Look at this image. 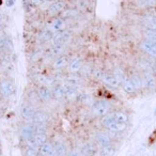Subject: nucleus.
<instances>
[{"label": "nucleus", "mask_w": 156, "mask_h": 156, "mask_svg": "<svg viewBox=\"0 0 156 156\" xmlns=\"http://www.w3.org/2000/svg\"><path fill=\"white\" fill-rule=\"evenodd\" d=\"M48 119H49V117L44 111H35L34 117H33V120H34L35 123H46L48 121Z\"/></svg>", "instance_id": "obj_13"}, {"label": "nucleus", "mask_w": 156, "mask_h": 156, "mask_svg": "<svg viewBox=\"0 0 156 156\" xmlns=\"http://www.w3.org/2000/svg\"><path fill=\"white\" fill-rule=\"evenodd\" d=\"M96 153V147L93 144H86L85 147L81 149V154L86 156H93Z\"/></svg>", "instance_id": "obj_16"}, {"label": "nucleus", "mask_w": 156, "mask_h": 156, "mask_svg": "<svg viewBox=\"0 0 156 156\" xmlns=\"http://www.w3.org/2000/svg\"><path fill=\"white\" fill-rule=\"evenodd\" d=\"M102 80L104 81L106 85L110 86L112 88H118L120 86V80L117 78L115 74H106L104 73L102 77Z\"/></svg>", "instance_id": "obj_3"}, {"label": "nucleus", "mask_w": 156, "mask_h": 156, "mask_svg": "<svg viewBox=\"0 0 156 156\" xmlns=\"http://www.w3.org/2000/svg\"><path fill=\"white\" fill-rule=\"evenodd\" d=\"M142 83H144L147 89H153V88L155 87V80H154V78L152 77L151 75H149V74H145V75L143 76Z\"/></svg>", "instance_id": "obj_21"}, {"label": "nucleus", "mask_w": 156, "mask_h": 156, "mask_svg": "<svg viewBox=\"0 0 156 156\" xmlns=\"http://www.w3.org/2000/svg\"><path fill=\"white\" fill-rule=\"evenodd\" d=\"M13 46V42L12 39L7 34L0 35V49L1 50H8L10 48H12Z\"/></svg>", "instance_id": "obj_10"}, {"label": "nucleus", "mask_w": 156, "mask_h": 156, "mask_svg": "<svg viewBox=\"0 0 156 156\" xmlns=\"http://www.w3.org/2000/svg\"><path fill=\"white\" fill-rule=\"evenodd\" d=\"M40 152L43 156H58L56 150H55L54 144H50V143H44L43 145L40 149Z\"/></svg>", "instance_id": "obj_7"}, {"label": "nucleus", "mask_w": 156, "mask_h": 156, "mask_svg": "<svg viewBox=\"0 0 156 156\" xmlns=\"http://www.w3.org/2000/svg\"><path fill=\"white\" fill-rule=\"evenodd\" d=\"M14 91H15V88L9 81H5V83H2L0 85V93L2 94L5 98L11 96L14 93Z\"/></svg>", "instance_id": "obj_4"}, {"label": "nucleus", "mask_w": 156, "mask_h": 156, "mask_svg": "<svg viewBox=\"0 0 156 156\" xmlns=\"http://www.w3.org/2000/svg\"><path fill=\"white\" fill-rule=\"evenodd\" d=\"M31 144L33 145V147L35 149V147H41L44 143H46V135L45 134H37L34 136V138L30 141Z\"/></svg>", "instance_id": "obj_11"}, {"label": "nucleus", "mask_w": 156, "mask_h": 156, "mask_svg": "<svg viewBox=\"0 0 156 156\" xmlns=\"http://www.w3.org/2000/svg\"><path fill=\"white\" fill-rule=\"evenodd\" d=\"M0 115H1V110H0Z\"/></svg>", "instance_id": "obj_39"}, {"label": "nucleus", "mask_w": 156, "mask_h": 156, "mask_svg": "<svg viewBox=\"0 0 156 156\" xmlns=\"http://www.w3.org/2000/svg\"><path fill=\"white\" fill-rule=\"evenodd\" d=\"M153 136H154V137H155V138H156V130H155V132H154V135H153Z\"/></svg>", "instance_id": "obj_37"}, {"label": "nucleus", "mask_w": 156, "mask_h": 156, "mask_svg": "<svg viewBox=\"0 0 156 156\" xmlns=\"http://www.w3.org/2000/svg\"><path fill=\"white\" fill-rule=\"evenodd\" d=\"M1 22H2V16H1V14H0V25H1Z\"/></svg>", "instance_id": "obj_36"}, {"label": "nucleus", "mask_w": 156, "mask_h": 156, "mask_svg": "<svg viewBox=\"0 0 156 156\" xmlns=\"http://www.w3.org/2000/svg\"><path fill=\"white\" fill-rule=\"evenodd\" d=\"M103 125H105L106 127H110L111 125H113L115 123H117V120H115V115H107L103 119L102 121Z\"/></svg>", "instance_id": "obj_23"}, {"label": "nucleus", "mask_w": 156, "mask_h": 156, "mask_svg": "<svg viewBox=\"0 0 156 156\" xmlns=\"http://www.w3.org/2000/svg\"><path fill=\"white\" fill-rule=\"evenodd\" d=\"M52 35H54V33H52L49 29H48V28L44 29V30L40 33V40H41L42 42H46V41H48V40L51 39Z\"/></svg>", "instance_id": "obj_24"}, {"label": "nucleus", "mask_w": 156, "mask_h": 156, "mask_svg": "<svg viewBox=\"0 0 156 156\" xmlns=\"http://www.w3.org/2000/svg\"><path fill=\"white\" fill-rule=\"evenodd\" d=\"M64 26H65L64 20H63L62 18H57V20H55L54 22L48 26V29H49L52 33H56L62 30V29L64 28Z\"/></svg>", "instance_id": "obj_9"}, {"label": "nucleus", "mask_w": 156, "mask_h": 156, "mask_svg": "<svg viewBox=\"0 0 156 156\" xmlns=\"http://www.w3.org/2000/svg\"><path fill=\"white\" fill-rule=\"evenodd\" d=\"M71 39V32L69 31H62V32L58 33L56 37H54L55 44H66Z\"/></svg>", "instance_id": "obj_8"}, {"label": "nucleus", "mask_w": 156, "mask_h": 156, "mask_svg": "<svg viewBox=\"0 0 156 156\" xmlns=\"http://www.w3.org/2000/svg\"><path fill=\"white\" fill-rule=\"evenodd\" d=\"M37 135V129H35V125H31V124H26L22 129V136L24 137L26 140L31 141L34 136Z\"/></svg>", "instance_id": "obj_2"}, {"label": "nucleus", "mask_w": 156, "mask_h": 156, "mask_svg": "<svg viewBox=\"0 0 156 156\" xmlns=\"http://www.w3.org/2000/svg\"><path fill=\"white\" fill-rule=\"evenodd\" d=\"M81 66H83V61H81L80 59L76 58L71 61V63H69V69H71L72 72H77L81 69Z\"/></svg>", "instance_id": "obj_19"}, {"label": "nucleus", "mask_w": 156, "mask_h": 156, "mask_svg": "<svg viewBox=\"0 0 156 156\" xmlns=\"http://www.w3.org/2000/svg\"><path fill=\"white\" fill-rule=\"evenodd\" d=\"M39 95L43 101H49L50 98H51V96H52V92L50 91L48 88L41 87L39 89Z\"/></svg>", "instance_id": "obj_15"}, {"label": "nucleus", "mask_w": 156, "mask_h": 156, "mask_svg": "<svg viewBox=\"0 0 156 156\" xmlns=\"http://www.w3.org/2000/svg\"><path fill=\"white\" fill-rule=\"evenodd\" d=\"M52 94H54L55 98H63L65 96V89L64 87H61V86H55L54 88H52Z\"/></svg>", "instance_id": "obj_17"}, {"label": "nucleus", "mask_w": 156, "mask_h": 156, "mask_svg": "<svg viewBox=\"0 0 156 156\" xmlns=\"http://www.w3.org/2000/svg\"><path fill=\"white\" fill-rule=\"evenodd\" d=\"M124 128H125V124H122V123H115L113 125H111L110 127H109V129L113 130V132H121V130H123Z\"/></svg>", "instance_id": "obj_30"}, {"label": "nucleus", "mask_w": 156, "mask_h": 156, "mask_svg": "<svg viewBox=\"0 0 156 156\" xmlns=\"http://www.w3.org/2000/svg\"><path fill=\"white\" fill-rule=\"evenodd\" d=\"M96 141H98V144H101L103 147H110V138H109L106 134H103V133L98 134L96 135Z\"/></svg>", "instance_id": "obj_12"}, {"label": "nucleus", "mask_w": 156, "mask_h": 156, "mask_svg": "<svg viewBox=\"0 0 156 156\" xmlns=\"http://www.w3.org/2000/svg\"><path fill=\"white\" fill-rule=\"evenodd\" d=\"M54 147H55V150H56V152H57V154H58V155L64 156L66 150H65V147L62 144V143L57 142V143H55V144H54Z\"/></svg>", "instance_id": "obj_27"}, {"label": "nucleus", "mask_w": 156, "mask_h": 156, "mask_svg": "<svg viewBox=\"0 0 156 156\" xmlns=\"http://www.w3.org/2000/svg\"><path fill=\"white\" fill-rule=\"evenodd\" d=\"M64 89H65V95L69 96V98H74V96L77 95V89H76L75 86L69 85Z\"/></svg>", "instance_id": "obj_25"}, {"label": "nucleus", "mask_w": 156, "mask_h": 156, "mask_svg": "<svg viewBox=\"0 0 156 156\" xmlns=\"http://www.w3.org/2000/svg\"><path fill=\"white\" fill-rule=\"evenodd\" d=\"M142 48L147 55L152 57H156V43L151 40L142 42Z\"/></svg>", "instance_id": "obj_5"}, {"label": "nucleus", "mask_w": 156, "mask_h": 156, "mask_svg": "<svg viewBox=\"0 0 156 156\" xmlns=\"http://www.w3.org/2000/svg\"><path fill=\"white\" fill-rule=\"evenodd\" d=\"M80 156H86V155H83V154H81V155Z\"/></svg>", "instance_id": "obj_38"}, {"label": "nucleus", "mask_w": 156, "mask_h": 156, "mask_svg": "<svg viewBox=\"0 0 156 156\" xmlns=\"http://www.w3.org/2000/svg\"><path fill=\"white\" fill-rule=\"evenodd\" d=\"M115 120H117L118 123H122V124H126V121H127V118L124 113H115Z\"/></svg>", "instance_id": "obj_29"}, {"label": "nucleus", "mask_w": 156, "mask_h": 156, "mask_svg": "<svg viewBox=\"0 0 156 156\" xmlns=\"http://www.w3.org/2000/svg\"><path fill=\"white\" fill-rule=\"evenodd\" d=\"M81 153H78V152H72V153H69V156H80Z\"/></svg>", "instance_id": "obj_34"}, {"label": "nucleus", "mask_w": 156, "mask_h": 156, "mask_svg": "<svg viewBox=\"0 0 156 156\" xmlns=\"http://www.w3.org/2000/svg\"><path fill=\"white\" fill-rule=\"evenodd\" d=\"M45 0H30V3L32 5H40L41 3H43Z\"/></svg>", "instance_id": "obj_33"}, {"label": "nucleus", "mask_w": 156, "mask_h": 156, "mask_svg": "<svg viewBox=\"0 0 156 156\" xmlns=\"http://www.w3.org/2000/svg\"><path fill=\"white\" fill-rule=\"evenodd\" d=\"M123 89L126 93H134L136 88L134 87V85H133L130 79H125V80L123 81Z\"/></svg>", "instance_id": "obj_22"}, {"label": "nucleus", "mask_w": 156, "mask_h": 156, "mask_svg": "<svg viewBox=\"0 0 156 156\" xmlns=\"http://www.w3.org/2000/svg\"><path fill=\"white\" fill-rule=\"evenodd\" d=\"M27 156H37V151H35L34 147H31V149L27 150Z\"/></svg>", "instance_id": "obj_32"}, {"label": "nucleus", "mask_w": 156, "mask_h": 156, "mask_svg": "<svg viewBox=\"0 0 156 156\" xmlns=\"http://www.w3.org/2000/svg\"><path fill=\"white\" fill-rule=\"evenodd\" d=\"M66 81L69 83V85H72V86H76V85H78L79 83V78L77 77V76H75V75H72V76H69V77L66 78Z\"/></svg>", "instance_id": "obj_31"}, {"label": "nucleus", "mask_w": 156, "mask_h": 156, "mask_svg": "<svg viewBox=\"0 0 156 156\" xmlns=\"http://www.w3.org/2000/svg\"><path fill=\"white\" fill-rule=\"evenodd\" d=\"M20 113H22L23 118L30 120V119H33V117H34L35 110L31 106H24L22 108V110H20Z\"/></svg>", "instance_id": "obj_14"}, {"label": "nucleus", "mask_w": 156, "mask_h": 156, "mask_svg": "<svg viewBox=\"0 0 156 156\" xmlns=\"http://www.w3.org/2000/svg\"><path fill=\"white\" fill-rule=\"evenodd\" d=\"M64 8H65L64 1H57V2H54L49 5L48 13H49V15H56V14L60 13L61 11H63Z\"/></svg>", "instance_id": "obj_6"}, {"label": "nucleus", "mask_w": 156, "mask_h": 156, "mask_svg": "<svg viewBox=\"0 0 156 156\" xmlns=\"http://www.w3.org/2000/svg\"><path fill=\"white\" fill-rule=\"evenodd\" d=\"M67 63V59L66 57L64 56H60L54 61V67L57 69H63V67L66 65Z\"/></svg>", "instance_id": "obj_18"}, {"label": "nucleus", "mask_w": 156, "mask_h": 156, "mask_svg": "<svg viewBox=\"0 0 156 156\" xmlns=\"http://www.w3.org/2000/svg\"><path fill=\"white\" fill-rule=\"evenodd\" d=\"M93 113L96 117H102V115H106L107 111L109 110V104L106 101H98L93 105Z\"/></svg>", "instance_id": "obj_1"}, {"label": "nucleus", "mask_w": 156, "mask_h": 156, "mask_svg": "<svg viewBox=\"0 0 156 156\" xmlns=\"http://www.w3.org/2000/svg\"><path fill=\"white\" fill-rule=\"evenodd\" d=\"M147 39L156 43V28H154V27H152V26L147 27Z\"/></svg>", "instance_id": "obj_26"}, {"label": "nucleus", "mask_w": 156, "mask_h": 156, "mask_svg": "<svg viewBox=\"0 0 156 156\" xmlns=\"http://www.w3.org/2000/svg\"><path fill=\"white\" fill-rule=\"evenodd\" d=\"M64 44H54L50 49V56H59L64 51Z\"/></svg>", "instance_id": "obj_20"}, {"label": "nucleus", "mask_w": 156, "mask_h": 156, "mask_svg": "<svg viewBox=\"0 0 156 156\" xmlns=\"http://www.w3.org/2000/svg\"><path fill=\"white\" fill-rule=\"evenodd\" d=\"M7 5H8V7H12V5H14V0H8Z\"/></svg>", "instance_id": "obj_35"}, {"label": "nucleus", "mask_w": 156, "mask_h": 156, "mask_svg": "<svg viewBox=\"0 0 156 156\" xmlns=\"http://www.w3.org/2000/svg\"><path fill=\"white\" fill-rule=\"evenodd\" d=\"M130 80H132L133 85H134V87L136 88V89H139V88L142 87V85H143L142 79H141L139 76H133V77L130 78Z\"/></svg>", "instance_id": "obj_28"}]
</instances>
